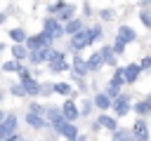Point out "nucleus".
<instances>
[{
  "instance_id": "obj_1",
  "label": "nucleus",
  "mask_w": 151,
  "mask_h": 141,
  "mask_svg": "<svg viewBox=\"0 0 151 141\" xmlns=\"http://www.w3.org/2000/svg\"><path fill=\"white\" fill-rule=\"evenodd\" d=\"M42 33H47V35L54 40V38H61V35H64V26L57 21V16H47V19L42 21Z\"/></svg>"
},
{
  "instance_id": "obj_2",
  "label": "nucleus",
  "mask_w": 151,
  "mask_h": 141,
  "mask_svg": "<svg viewBox=\"0 0 151 141\" xmlns=\"http://www.w3.org/2000/svg\"><path fill=\"white\" fill-rule=\"evenodd\" d=\"M47 61H50V70H54V73L66 70V59H64V52H54V49H50Z\"/></svg>"
},
{
  "instance_id": "obj_3",
  "label": "nucleus",
  "mask_w": 151,
  "mask_h": 141,
  "mask_svg": "<svg viewBox=\"0 0 151 141\" xmlns=\"http://www.w3.org/2000/svg\"><path fill=\"white\" fill-rule=\"evenodd\" d=\"M111 106H113L116 115H118V118H123V115H127V113H130V96L120 94V96H116V99L111 101Z\"/></svg>"
},
{
  "instance_id": "obj_4",
  "label": "nucleus",
  "mask_w": 151,
  "mask_h": 141,
  "mask_svg": "<svg viewBox=\"0 0 151 141\" xmlns=\"http://www.w3.org/2000/svg\"><path fill=\"white\" fill-rule=\"evenodd\" d=\"M59 110H61V118H64V122H71V125H73V122L78 120V115H80V110H78V106H76L73 101H66V103H64Z\"/></svg>"
},
{
  "instance_id": "obj_5",
  "label": "nucleus",
  "mask_w": 151,
  "mask_h": 141,
  "mask_svg": "<svg viewBox=\"0 0 151 141\" xmlns=\"http://www.w3.org/2000/svg\"><path fill=\"white\" fill-rule=\"evenodd\" d=\"M130 132H132V139H134V141H149V127H146L144 118H139Z\"/></svg>"
},
{
  "instance_id": "obj_6",
  "label": "nucleus",
  "mask_w": 151,
  "mask_h": 141,
  "mask_svg": "<svg viewBox=\"0 0 151 141\" xmlns=\"http://www.w3.org/2000/svg\"><path fill=\"white\" fill-rule=\"evenodd\" d=\"M90 45V40H87V33H85V28L80 31V33H76V35H71V49H73V54H78L83 47H87Z\"/></svg>"
},
{
  "instance_id": "obj_7",
  "label": "nucleus",
  "mask_w": 151,
  "mask_h": 141,
  "mask_svg": "<svg viewBox=\"0 0 151 141\" xmlns=\"http://www.w3.org/2000/svg\"><path fill=\"white\" fill-rule=\"evenodd\" d=\"M134 38H137V33H134V28H130V26H120L118 33H116V42H120V45H127V42H132Z\"/></svg>"
},
{
  "instance_id": "obj_8",
  "label": "nucleus",
  "mask_w": 151,
  "mask_h": 141,
  "mask_svg": "<svg viewBox=\"0 0 151 141\" xmlns=\"http://www.w3.org/2000/svg\"><path fill=\"white\" fill-rule=\"evenodd\" d=\"M19 85H21L24 94H31V96H38V94H40V85H38V82H35L33 78H24V80H21Z\"/></svg>"
},
{
  "instance_id": "obj_9",
  "label": "nucleus",
  "mask_w": 151,
  "mask_h": 141,
  "mask_svg": "<svg viewBox=\"0 0 151 141\" xmlns=\"http://www.w3.org/2000/svg\"><path fill=\"white\" fill-rule=\"evenodd\" d=\"M2 132H5V139L12 136V134H17V115H14V113L5 115V120H2Z\"/></svg>"
},
{
  "instance_id": "obj_10",
  "label": "nucleus",
  "mask_w": 151,
  "mask_h": 141,
  "mask_svg": "<svg viewBox=\"0 0 151 141\" xmlns=\"http://www.w3.org/2000/svg\"><path fill=\"white\" fill-rule=\"evenodd\" d=\"M54 132H57V134H61V136H66L68 141L78 136V127H76V125H71V122H64V125L54 127Z\"/></svg>"
},
{
  "instance_id": "obj_11",
  "label": "nucleus",
  "mask_w": 151,
  "mask_h": 141,
  "mask_svg": "<svg viewBox=\"0 0 151 141\" xmlns=\"http://www.w3.org/2000/svg\"><path fill=\"white\" fill-rule=\"evenodd\" d=\"M137 78H139V66H137V63H130V66H125V68H123V82L132 85Z\"/></svg>"
},
{
  "instance_id": "obj_12",
  "label": "nucleus",
  "mask_w": 151,
  "mask_h": 141,
  "mask_svg": "<svg viewBox=\"0 0 151 141\" xmlns=\"http://www.w3.org/2000/svg\"><path fill=\"white\" fill-rule=\"evenodd\" d=\"M45 115H47V120L54 125V127H59V125H64V118H61V110L59 108H54V106H50V108H45Z\"/></svg>"
},
{
  "instance_id": "obj_13",
  "label": "nucleus",
  "mask_w": 151,
  "mask_h": 141,
  "mask_svg": "<svg viewBox=\"0 0 151 141\" xmlns=\"http://www.w3.org/2000/svg\"><path fill=\"white\" fill-rule=\"evenodd\" d=\"M101 63H104V61H101L99 52H94V54L85 61V70H87V73H94V70H99V68H101Z\"/></svg>"
},
{
  "instance_id": "obj_14",
  "label": "nucleus",
  "mask_w": 151,
  "mask_h": 141,
  "mask_svg": "<svg viewBox=\"0 0 151 141\" xmlns=\"http://www.w3.org/2000/svg\"><path fill=\"white\" fill-rule=\"evenodd\" d=\"M47 54H50V49H35V52H28V59H31V63H42V61H47Z\"/></svg>"
},
{
  "instance_id": "obj_15",
  "label": "nucleus",
  "mask_w": 151,
  "mask_h": 141,
  "mask_svg": "<svg viewBox=\"0 0 151 141\" xmlns=\"http://www.w3.org/2000/svg\"><path fill=\"white\" fill-rule=\"evenodd\" d=\"M26 122H28V127H33V129H42L47 122H45V118H40V115H33V113H26Z\"/></svg>"
},
{
  "instance_id": "obj_16",
  "label": "nucleus",
  "mask_w": 151,
  "mask_h": 141,
  "mask_svg": "<svg viewBox=\"0 0 151 141\" xmlns=\"http://www.w3.org/2000/svg\"><path fill=\"white\" fill-rule=\"evenodd\" d=\"M97 125L104 127V129H111V132L118 129V122H116L113 118H109V115H99V118H97Z\"/></svg>"
},
{
  "instance_id": "obj_17",
  "label": "nucleus",
  "mask_w": 151,
  "mask_h": 141,
  "mask_svg": "<svg viewBox=\"0 0 151 141\" xmlns=\"http://www.w3.org/2000/svg\"><path fill=\"white\" fill-rule=\"evenodd\" d=\"M83 31V21L80 19H71L66 26H64V33H68V35H76V33H80Z\"/></svg>"
},
{
  "instance_id": "obj_18",
  "label": "nucleus",
  "mask_w": 151,
  "mask_h": 141,
  "mask_svg": "<svg viewBox=\"0 0 151 141\" xmlns=\"http://www.w3.org/2000/svg\"><path fill=\"white\" fill-rule=\"evenodd\" d=\"M99 56H101L104 63H109V66L116 68V54L111 52V47H101V49H99Z\"/></svg>"
},
{
  "instance_id": "obj_19",
  "label": "nucleus",
  "mask_w": 151,
  "mask_h": 141,
  "mask_svg": "<svg viewBox=\"0 0 151 141\" xmlns=\"http://www.w3.org/2000/svg\"><path fill=\"white\" fill-rule=\"evenodd\" d=\"M85 73H87V70H85V61L76 54V59H73V78H76V75L80 78V75H85Z\"/></svg>"
},
{
  "instance_id": "obj_20",
  "label": "nucleus",
  "mask_w": 151,
  "mask_h": 141,
  "mask_svg": "<svg viewBox=\"0 0 151 141\" xmlns=\"http://www.w3.org/2000/svg\"><path fill=\"white\" fill-rule=\"evenodd\" d=\"M12 56H14V61L19 63L21 59H26V56H28V52H26V47H24V45H14V47H12Z\"/></svg>"
},
{
  "instance_id": "obj_21",
  "label": "nucleus",
  "mask_w": 151,
  "mask_h": 141,
  "mask_svg": "<svg viewBox=\"0 0 151 141\" xmlns=\"http://www.w3.org/2000/svg\"><path fill=\"white\" fill-rule=\"evenodd\" d=\"M94 106L99 110H106V108H111V99H106L104 94H94Z\"/></svg>"
},
{
  "instance_id": "obj_22",
  "label": "nucleus",
  "mask_w": 151,
  "mask_h": 141,
  "mask_svg": "<svg viewBox=\"0 0 151 141\" xmlns=\"http://www.w3.org/2000/svg\"><path fill=\"white\" fill-rule=\"evenodd\" d=\"M113 141H134L130 129H116L113 132Z\"/></svg>"
},
{
  "instance_id": "obj_23",
  "label": "nucleus",
  "mask_w": 151,
  "mask_h": 141,
  "mask_svg": "<svg viewBox=\"0 0 151 141\" xmlns=\"http://www.w3.org/2000/svg\"><path fill=\"white\" fill-rule=\"evenodd\" d=\"M9 38L14 40V45H21V42H26V33H24L21 28H12V31H9Z\"/></svg>"
},
{
  "instance_id": "obj_24",
  "label": "nucleus",
  "mask_w": 151,
  "mask_h": 141,
  "mask_svg": "<svg viewBox=\"0 0 151 141\" xmlns=\"http://www.w3.org/2000/svg\"><path fill=\"white\" fill-rule=\"evenodd\" d=\"M85 33H87V40H90V45H92L94 40H99V38H101V26H92V28H85Z\"/></svg>"
},
{
  "instance_id": "obj_25",
  "label": "nucleus",
  "mask_w": 151,
  "mask_h": 141,
  "mask_svg": "<svg viewBox=\"0 0 151 141\" xmlns=\"http://www.w3.org/2000/svg\"><path fill=\"white\" fill-rule=\"evenodd\" d=\"M73 9H76L73 5H64V7H61L57 14H59V19H64V21L68 19V21H71V19H73Z\"/></svg>"
},
{
  "instance_id": "obj_26",
  "label": "nucleus",
  "mask_w": 151,
  "mask_h": 141,
  "mask_svg": "<svg viewBox=\"0 0 151 141\" xmlns=\"http://www.w3.org/2000/svg\"><path fill=\"white\" fill-rule=\"evenodd\" d=\"M52 89H54L57 94H64V96L71 94V85H68V82H57V85H52Z\"/></svg>"
},
{
  "instance_id": "obj_27",
  "label": "nucleus",
  "mask_w": 151,
  "mask_h": 141,
  "mask_svg": "<svg viewBox=\"0 0 151 141\" xmlns=\"http://www.w3.org/2000/svg\"><path fill=\"white\" fill-rule=\"evenodd\" d=\"M132 108H134V110H137V113H139V115H142V118H144V115H149V113H151V106H149V103H146V101H139V103H134V106H132Z\"/></svg>"
},
{
  "instance_id": "obj_28",
  "label": "nucleus",
  "mask_w": 151,
  "mask_h": 141,
  "mask_svg": "<svg viewBox=\"0 0 151 141\" xmlns=\"http://www.w3.org/2000/svg\"><path fill=\"white\" fill-rule=\"evenodd\" d=\"M0 68H2V70H5V73H14V70H19V68H21V66H19V63H17V61H14V59H12V61H5V63H2V66H0Z\"/></svg>"
},
{
  "instance_id": "obj_29",
  "label": "nucleus",
  "mask_w": 151,
  "mask_h": 141,
  "mask_svg": "<svg viewBox=\"0 0 151 141\" xmlns=\"http://www.w3.org/2000/svg\"><path fill=\"white\" fill-rule=\"evenodd\" d=\"M139 19H142V24L151 31V9H142V12H139Z\"/></svg>"
},
{
  "instance_id": "obj_30",
  "label": "nucleus",
  "mask_w": 151,
  "mask_h": 141,
  "mask_svg": "<svg viewBox=\"0 0 151 141\" xmlns=\"http://www.w3.org/2000/svg\"><path fill=\"white\" fill-rule=\"evenodd\" d=\"M28 113H33V115H45V106H40V103H31V108H28Z\"/></svg>"
},
{
  "instance_id": "obj_31",
  "label": "nucleus",
  "mask_w": 151,
  "mask_h": 141,
  "mask_svg": "<svg viewBox=\"0 0 151 141\" xmlns=\"http://www.w3.org/2000/svg\"><path fill=\"white\" fill-rule=\"evenodd\" d=\"M64 5H66V2H52V5H50V7H47V12H50V14H52V16H54V14H57V12H59V9H61V7H64Z\"/></svg>"
},
{
  "instance_id": "obj_32",
  "label": "nucleus",
  "mask_w": 151,
  "mask_h": 141,
  "mask_svg": "<svg viewBox=\"0 0 151 141\" xmlns=\"http://www.w3.org/2000/svg\"><path fill=\"white\" fill-rule=\"evenodd\" d=\"M9 92H12V94H14V96H26V94H24V89H21V85H19V82H17V85H12V89H9Z\"/></svg>"
},
{
  "instance_id": "obj_33",
  "label": "nucleus",
  "mask_w": 151,
  "mask_h": 141,
  "mask_svg": "<svg viewBox=\"0 0 151 141\" xmlns=\"http://www.w3.org/2000/svg\"><path fill=\"white\" fill-rule=\"evenodd\" d=\"M99 16H101L104 21H111V19H113V12H111V9H101V12H99Z\"/></svg>"
},
{
  "instance_id": "obj_34",
  "label": "nucleus",
  "mask_w": 151,
  "mask_h": 141,
  "mask_svg": "<svg viewBox=\"0 0 151 141\" xmlns=\"http://www.w3.org/2000/svg\"><path fill=\"white\" fill-rule=\"evenodd\" d=\"M111 52H113V54L118 56V54H123V52H125V45H120V42H116V45L111 47Z\"/></svg>"
},
{
  "instance_id": "obj_35",
  "label": "nucleus",
  "mask_w": 151,
  "mask_h": 141,
  "mask_svg": "<svg viewBox=\"0 0 151 141\" xmlns=\"http://www.w3.org/2000/svg\"><path fill=\"white\" fill-rule=\"evenodd\" d=\"M139 66V70H144V68H151V56H144L142 59V63H137Z\"/></svg>"
},
{
  "instance_id": "obj_36",
  "label": "nucleus",
  "mask_w": 151,
  "mask_h": 141,
  "mask_svg": "<svg viewBox=\"0 0 151 141\" xmlns=\"http://www.w3.org/2000/svg\"><path fill=\"white\" fill-rule=\"evenodd\" d=\"M52 92H54V89H52V85H42V87H40V94H45V96H47V94H52Z\"/></svg>"
},
{
  "instance_id": "obj_37",
  "label": "nucleus",
  "mask_w": 151,
  "mask_h": 141,
  "mask_svg": "<svg viewBox=\"0 0 151 141\" xmlns=\"http://www.w3.org/2000/svg\"><path fill=\"white\" fill-rule=\"evenodd\" d=\"M90 110H92V103H90V101H85V103H83V110H80V113H83V115H87Z\"/></svg>"
},
{
  "instance_id": "obj_38",
  "label": "nucleus",
  "mask_w": 151,
  "mask_h": 141,
  "mask_svg": "<svg viewBox=\"0 0 151 141\" xmlns=\"http://www.w3.org/2000/svg\"><path fill=\"white\" fill-rule=\"evenodd\" d=\"M5 141H24V139H21V136H19V134H12V136H7V139H5Z\"/></svg>"
},
{
  "instance_id": "obj_39",
  "label": "nucleus",
  "mask_w": 151,
  "mask_h": 141,
  "mask_svg": "<svg viewBox=\"0 0 151 141\" xmlns=\"http://www.w3.org/2000/svg\"><path fill=\"white\" fill-rule=\"evenodd\" d=\"M83 9H85V16H90V14H92V9H90V5H87V2L83 5Z\"/></svg>"
},
{
  "instance_id": "obj_40",
  "label": "nucleus",
  "mask_w": 151,
  "mask_h": 141,
  "mask_svg": "<svg viewBox=\"0 0 151 141\" xmlns=\"http://www.w3.org/2000/svg\"><path fill=\"white\" fill-rule=\"evenodd\" d=\"M0 141H5V132H2V122H0Z\"/></svg>"
},
{
  "instance_id": "obj_41",
  "label": "nucleus",
  "mask_w": 151,
  "mask_h": 141,
  "mask_svg": "<svg viewBox=\"0 0 151 141\" xmlns=\"http://www.w3.org/2000/svg\"><path fill=\"white\" fill-rule=\"evenodd\" d=\"M71 141H85V136H76V139H71Z\"/></svg>"
},
{
  "instance_id": "obj_42",
  "label": "nucleus",
  "mask_w": 151,
  "mask_h": 141,
  "mask_svg": "<svg viewBox=\"0 0 151 141\" xmlns=\"http://www.w3.org/2000/svg\"><path fill=\"white\" fill-rule=\"evenodd\" d=\"M5 49H7V47H5V45H2V42H0V54H2V52H5Z\"/></svg>"
},
{
  "instance_id": "obj_43",
  "label": "nucleus",
  "mask_w": 151,
  "mask_h": 141,
  "mask_svg": "<svg viewBox=\"0 0 151 141\" xmlns=\"http://www.w3.org/2000/svg\"><path fill=\"white\" fill-rule=\"evenodd\" d=\"M0 24H5V14L2 12H0Z\"/></svg>"
},
{
  "instance_id": "obj_44",
  "label": "nucleus",
  "mask_w": 151,
  "mask_h": 141,
  "mask_svg": "<svg viewBox=\"0 0 151 141\" xmlns=\"http://www.w3.org/2000/svg\"><path fill=\"white\" fill-rule=\"evenodd\" d=\"M2 120H5V113H2V110H0V122H2Z\"/></svg>"
},
{
  "instance_id": "obj_45",
  "label": "nucleus",
  "mask_w": 151,
  "mask_h": 141,
  "mask_svg": "<svg viewBox=\"0 0 151 141\" xmlns=\"http://www.w3.org/2000/svg\"><path fill=\"white\" fill-rule=\"evenodd\" d=\"M0 99H2V92H0Z\"/></svg>"
}]
</instances>
